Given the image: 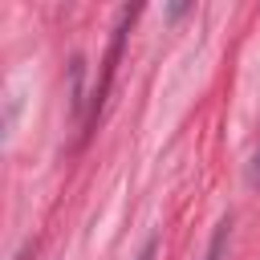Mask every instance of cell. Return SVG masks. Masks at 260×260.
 Masks as SVG:
<instances>
[{"mask_svg":"<svg viewBox=\"0 0 260 260\" xmlns=\"http://www.w3.org/2000/svg\"><path fill=\"white\" fill-rule=\"evenodd\" d=\"M228 236H232V219H219V228H215V236H211L203 260H223V256H228Z\"/></svg>","mask_w":260,"mask_h":260,"instance_id":"cell-1","label":"cell"},{"mask_svg":"<svg viewBox=\"0 0 260 260\" xmlns=\"http://www.w3.org/2000/svg\"><path fill=\"white\" fill-rule=\"evenodd\" d=\"M138 260H154V240H150V244H146V248L138 252Z\"/></svg>","mask_w":260,"mask_h":260,"instance_id":"cell-3","label":"cell"},{"mask_svg":"<svg viewBox=\"0 0 260 260\" xmlns=\"http://www.w3.org/2000/svg\"><path fill=\"white\" fill-rule=\"evenodd\" d=\"M248 183L260 187V150H256V158H252V167H248Z\"/></svg>","mask_w":260,"mask_h":260,"instance_id":"cell-2","label":"cell"}]
</instances>
